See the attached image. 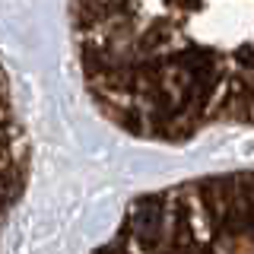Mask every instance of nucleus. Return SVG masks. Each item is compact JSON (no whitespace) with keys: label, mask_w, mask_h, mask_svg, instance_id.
I'll list each match as a JSON object with an SVG mask.
<instances>
[{"label":"nucleus","mask_w":254,"mask_h":254,"mask_svg":"<svg viewBox=\"0 0 254 254\" xmlns=\"http://www.w3.org/2000/svg\"><path fill=\"white\" fill-rule=\"evenodd\" d=\"M95 111L143 143L254 130V0H67Z\"/></svg>","instance_id":"1"},{"label":"nucleus","mask_w":254,"mask_h":254,"mask_svg":"<svg viewBox=\"0 0 254 254\" xmlns=\"http://www.w3.org/2000/svg\"><path fill=\"white\" fill-rule=\"evenodd\" d=\"M92 254H254V169L137 197Z\"/></svg>","instance_id":"2"},{"label":"nucleus","mask_w":254,"mask_h":254,"mask_svg":"<svg viewBox=\"0 0 254 254\" xmlns=\"http://www.w3.org/2000/svg\"><path fill=\"white\" fill-rule=\"evenodd\" d=\"M26 181H29L26 124H22L19 105H16L10 73L0 64V254H3V238L16 206L22 200Z\"/></svg>","instance_id":"3"}]
</instances>
